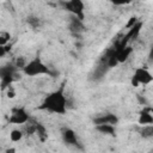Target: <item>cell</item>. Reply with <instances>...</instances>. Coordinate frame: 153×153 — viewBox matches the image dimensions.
<instances>
[{
	"label": "cell",
	"mask_w": 153,
	"mask_h": 153,
	"mask_svg": "<svg viewBox=\"0 0 153 153\" xmlns=\"http://www.w3.org/2000/svg\"><path fill=\"white\" fill-rule=\"evenodd\" d=\"M39 109L47 110L49 112L59 114V115H65L67 111V99L63 93V88L61 87L60 90L54 91L50 94H48L44 98Z\"/></svg>",
	"instance_id": "obj_1"
},
{
	"label": "cell",
	"mask_w": 153,
	"mask_h": 153,
	"mask_svg": "<svg viewBox=\"0 0 153 153\" xmlns=\"http://www.w3.org/2000/svg\"><path fill=\"white\" fill-rule=\"evenodd\" d=\"M23 72L25 75L27 76H37V75H43V74H48L50 75V69L48 66H45L38 57L31 60L30 62L26 63V66L23 68Z\"/></svg>",
	"instance_id": "obj_2"
},
{
	"label": "cell",
	"mask_w": 153,
	"mask_h": 153,
	"mask_svg": "<svg viewBox=\"0 0 153 153\" xmlns=\"http://www.w3.org/2000/svg\"><path fill=\"white\" fill-rule=\"evenodd\" d=\"M153 81V76L152 74L143 67H139L135 69L133 76H131V85L134 87L139 86L140 84H143V85H147L149 82Z\"/></svg>",
	"instance_id": "obj_3"
},
{
	"label": "cell",
	"mask_w": 153,
	"mask_h": 153,
	"mask_svg": "<svg viewBox=\"0 0 153 153\" xmlns=\"http://www.w3.org/2000/svg\"><path fill=\"white\" fill-rule=\"evenodd\" d=\"M16 69L17 67L14 65H7L5 67H1L0 69V78H1V87L5 90L6 87H10L12 81L16 79Z\"/></svg>",
	"instance_id": "obj_4"
},
{
	"label": "cell",
	"mask_w": 153,
	"mask_h": 153,
	"mask_svg": "<svg viewBox=\"0 0 153 153\" xmlns=\"http://www.w3.org/2000/svg\"><path fill=\"white\" fill-rule=\"evenodd\" d=\"M63 6L67 11H69L71 13H73L74 16H76L79 19H84V2L82 0H65L63 1Z\"/></svg>",
	"instance_id": "obj_5"
},
{
	"label": "cell",
	"mask_w": 153,
	"mask_h": 153,
	"mask_svg": "<svg viewBox=\"0 0 153 153\" xmlns=\"http://www.w3.org/2000/svg\"><path fill=\"white\" fill-rule=\"evenodd\" d=\"M30 120L29 114L25 111L24 108H16L13 109L10 116V123L12 124H25Z\"/></svg>",
	"instance_id": "obj_6"
},
{
	"label": "cell",
	"mask_w": 153,
	"mask_h": 153,
	"mask_svg": "<svg viewBox=\"0 0 153 153\" xmlns=\"http://www.w3.org/2000/svg\"><path fill=\"white\" fill-rule=\"evenodd\" d=\"M62 140L65 143H67L69 146H78L79 145L78 136H76L75 131L71 128H63L62 129Z\"/></svg>",
	"instance_id": "obj_7"
},
{
	"label": "cell",
	"mask_w": 153,
	"mask_h": 153,
	"mask_svg": "<svg viewBox=\"0 0 153 153\" xmlns=\"http://www.w3.org/2000/svg\"><path fill=\"white\" fill-rule=\"evenodd\" d=\"M69 31L72 32V35L74 36H79L80 33H82L85 31V26L82 24V20L79 19L76 16L73 14V17L71 18V23H69Z\"/></svg>",
	"instance_id": "obj_8"
},
{
	"label": "cell",
	"mask_w": 153,
	"mask_h": 153,
	"mask_svg": "<svg viewBox=\"0 0 153 153\" xmlns=\"http://www.w3.org/2000/svg\"><path fill=\"white\" fill-rule=\"evenodd\" d=\"M93 122H94V124H117L118 118L114 114H106V115H102V116L94 118Z\"/></svg>",
	"instance_id": "obj_9"
},
{
	"label": "cell",
	"mask_w": 153,
	"mask_h": 153,
	"mask_svg": "<svg viewBox=\"0 0 153 153\" xmlns=\"http://www.w3.org/2000/svg\"><path fill=\"white\" fill-rule=\"evenodd\" d=\"M137 121H139V124H141V126L152 124L153 123V115H152L151 110L149 109H143L142 111H140Z\"/></svg>",
	"instance_id": "obj_10"
},
{
	"label": "cell",
	"mask_w": 153,
	"mask_h": 153,
	"mask_svg": "<svg viewBox=\"0 0 153 153\" xmlns=\"http://www.w3.org/2000/svg\"><path fill=\"white\" fill-rule=\"evenodd\" d=\"M131 51H133V49L130 47H128V45H126L124 48H118V49L116 48V55H117L118 62L122 63V62L127 61V59L129 57V55L131 54Z\"/></svg>",
	"instance_id": "obj_11"
},
{
	"label": "cell",
	"mask_w": 153,
	"mask_h": 153,
	"mask_svg": "<svg viewBox=\"0 0 153 153\" xmlns=\"http://www.w3.org/2000/svg\"><path fill=\"white\" fill-rule=\"evenodd\" d=\"M96 129L105 135H115L116 129L114 127V124H96Z\"/></svg>",
	"instance_id": "obj_12"
},
{
	"label": "cell",
	"mask_w": 153,
	"mask_h": 153,
	"mask_svg": "<svg viewBox=\"0 0 153 153\" xmlns=\"http://www.w3.org/2000/svg\"><path fill=\"white\" fill-rule=\"evenodd\" d=\"M140 135L143 136V137H153V123L152 124H146V126H142V128L139 130Z\"/></svg>",
	"instance_id": "obj_13"
},
{
	"label": "cell",
	"mask_w": 153,
	"mask_h": 153,
	"mask_svg": "<svg viewBox=\"0 0 153 153\" xmlns=\"http://www.w3.org/2000/svg\"><path fill=\"white\" fill-rule=\"evenodd\" d=\"M10 139L11 141L13 142H18L23 139V131L19 130V129H13L11 133H10Z\"/></svg>",
	"instance_id": "obj_14"
},
{
	"label": "cell",
	"mask_w": 153,
	"mask_h": 153,
	"mask_svg": "<svg viewBox=\"0 0 153 153\" xmlns=\"http://www.w3.org/2000/svg\"><path fill=\"white\" fill-rule=\"evenodd\" d=\"M36 133H37L38 137H39L42 141H44V140L47 139V130H45V128H44L41 123H38V122H37V124H36Z\"/></svg>",
	"instance_id": "obj_15"
},
{
	"label": "cell",
	"mask_w": 153,
	"mask_h": 153,
	"mask_svg": "<svg viewBox=\"0 0 153 153\" xmlns=\"http://www.w3.org/2000/svg\"><path fill=\"white\" fill-rule=\"evenodd\" d=\"M26 22H27V24H29L31 27H33V29H36V27H38V26L41 25V20H39V18L36 17V16H29V17L26 18Z\"/></svg>",
	"instance_id": "obj_16"
},
{
	"label": "cell",
	"mask_w": 153,
	"mask_h": 153,
	"mask_svg": "<svg viewBox=\"0 0 153 153\" xmlns=\"http://www.w3.org/2000/svg\"><path fill=\"white\" fill-rule=\"evenodd\" d=\"M8 41H10V33H7V32H1V33H0V45L7 44Z\"/></svg>",
	"instance_id": "obj_17"
},
{
	"label": "cell",
	"mask_w": 153,
	"mask_h": 153,
	"mask_svg": "<svg viewBox=\"0 0 153 153\" xmlns=\"http://www.w3.org/2000/svg\"><path fill=\"white\" fill-rule=\"evenodd\" d=\"M14 66L17 67V68H24L25 66H26V61H25V59L24 57H17V60L14 61Z\"/></svg>",
	"instance_id": "obj_18"
},
{
	"label": "cell",
	"mask_w": 153,
	"mask_h": 153,
	"mask_svg": "<svg viewBox=\"0 0 153 153\" xmlns=\"http://www.w3.org/2000/svg\"><path fill=\"white\" fill-rule=\"evenodd\" d=\"M136 23H137V19H136L135 17H131V18L129 19V22L127 23L126 27H127V29H130V27H131V26H134V25H135Z\"/></svg>",
	"instance_id": "obj_19"
},
{
	"label": "cell",
	"mask_w": 153,
	"mask_h": 153,
	"mask_svg": "<svg viewBox=\"0 0 153 153\" xmlns=\"http://www.w3.org/2000/svg\"><path fill=\"white\" fill-rule=\"evenodd\" d=\"M112 4H115V5H127V4H129L131 0H110Z\"/></svg>",
	"instance_id": "obj_20"
},
{
	"label": "cell",
	"mask_w": 153,
	"mask_h": 153,
	"mask_svg": "<svg viewBox=\"0 0 153 153\" xmlns=\"http://www.w3.org/2000/svg\"><path fill=\"white\" fill-rule=\"evenodd\" d=\"M6 53H7V50H6L5 45H0V57H4Z\"/></svg>",
	"instance_id": "obj_21"
},
{
	"label": "cell",
	"mask_w": 153,
	"mask_h": 153,
	"mask_svg": "<svg viewBox=\"0 0 153 153\" xmlns=\"http://www.w3.org/2000/svg\"><path fill=\"white\" fill-rule=\"evenodd\" d=\"M148 57H149V60L153 62V45H152V48H151V50H149V55H148Z\"/></svg>",
	"instance_id": "obj_22"
},
{
	"label": "cell",
	"mask_w": 153,
	"mask_h": 153,
	"mask_svg": "<svg viewBox=\"0 0 153 153\" xmlns=\"http://www.w3.org/2000/svg\"><path fill=\"white\" fill-rule=\"evenodd\" d=\"M7 96H8L10 98H13V97H14V92H13L12 90H8V92H7Z\"/></svg>",
	"instance_id": "obj_23"
}]
</instances>
